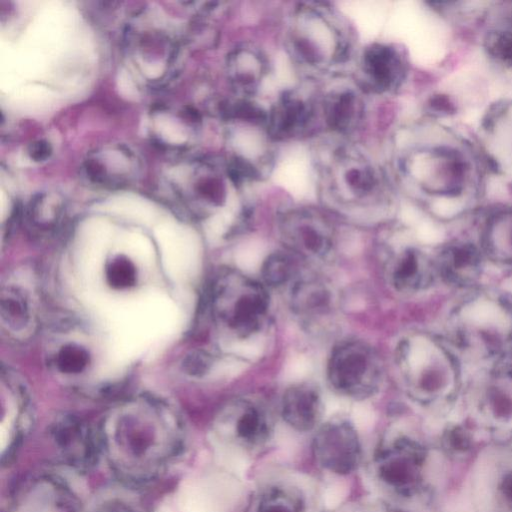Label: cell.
I'll list each match as a JSON object with an SVG mask.
<instances>
[{"mask_svg":"<svg viewBox=\"0 0 512 512\" xmlns=\"http://www.w3.org/2000/svg\"><path fill=\"white\" fill-rule=\"evenodd\" d=\"M7 405L2 403L1 459L10 460L25 437L30 425V401L26 388L9 370Z\"/></svg>","mask_w":512,"mask_h":512,"instance_id":"obj_15","label":"cell"},{"mask_svg":"<svg viewBox=\"0 0 512 512\" xmlns=\"http://www.w3.org/2000/svg\"><path fill=\"white\" fill-rule=\"evenodd\" d=\"M370 96L352 79L332 80L318 86L317 107L320 135L327 139L356 142L370 120Z\"/></svg>","mask_w":512,"mask_h":512,"instance_id":"obj_6","label":"cell"},{"mask_svg":"<svg viewBox=\"0 0 512 512\" xmlns=\"http://www.w3.org/2000/svg\"><path fill=\"white\" fill-rule=\"evenodd\" d=\"M351 66L352 79L372 98L397 93L409 73L404 49L387 40H374L358 48Z\"/></svg>","mask_w":512,"mask_h":512,"instance_id":"obj_8","label":"cell"},{"mask_svg":"<svg viewBox=\"0 0 512 512\" xmlns=\"http://www.w3.org/2000/svg\"><path fill=\"white\" fill-rule=\"evenodd\" d=\"M218 426L228 430L242 444L250 446L265 443L271 433L267 413L250 400H240L229 406L221 415Z\"/></svg>","mask_w":512,"mask_h":512,"instance_id":"obj_17","label":"cell"},{"mask_svg":"<svg viewBox=\"0 0 512 512\" xmlns=\"http://www.w3.org/2000/svg\"><path fill=\"white\" fill-rule=\"evenodd\" d=\"M486 49L495 61L512 67V27L491 31L486 39Z\"/></svg>","mask_w":512,"mask_h":512,"instance_id":"obj_26","label":"cell"},{"mask_svg":"<svg viewBox=\"0 0 512 512\" xmlns=\"http://www.w3.org/2000/svg\"><path fill=\"white\" fill-rule=\"evenodd\" d=\"M503 490H504V493L510 499H512V473L507 475V477L505 478V480L503 482Z\"/></svg>","mask_w":512,"mask_h":512,"instance_id":"obj_33","label":"cell"},{"mask_svg":"<svg viewBox=\"0 0 512 512\" xmlns=\"http://www.w3.org/2000/svg\"><path fill=\"white\" fill-rule=\"evenodd\" d=\"M226 66L235 97L257 98L271 73L272 63L263 46L248 39L230 50Z\"/></svg>","mask_w":512,"mask_h":512,"instance_id":"obj_14","label":"cell"},{"mask_svg":"<svg viewBox=\"0 0 512 512\" xmlns=\"http://www.w3.org/2000/svg\"><path fill=\"white\" fill-rule=\"evenodd\" d=\"M327 380L335 392L355 400L377 393L383 381V365L377 352L361 340H345L331 351Z\"/></svg>","mask_w":512,"mask_h":512,"instance_id":"obj_7","label":"cell"},{"mask_svg":"<svg viewBox=\"0 0 512 512\" xmlns=\"http://www.w3.org/2000/svg\"><path fill=\"white\" fill-rule=\"evenodd\" d=\"M50 146L44 141H39L34 145V149L31 153V157L36 160H42L50 154Z\"/></svg>","mask_w":512,"mask_h":512,"instance_id":"obj_30","label":"cell"},{"mask_svg":"<svg viewBox=\"0 0 512 512\" xmlns=\"http://www.w3.org/2000/svg\"><path fill=\"white\" fill-rule=\"evenodd\" d=\"M213 365V357L205 350L196 349L188 353L182 361V370L189 376L202 377Z\"/></svg>","mask_w":512,"mask_h":512,"instance_id":"obj_27","label":"cell"},{"mask_svg":"<svg viewBox=\"0 0 512 512\" xmlns=\"http://www.w3.org/2000/svg\"><path fill=\"white\" fill-rule=\"evenodd\" d=\"M105 276L110 287L124 290L136 284L137 269L132 260L123 254H119L107 262Z\"/></svg>","mask_w":512,"mask_h":512,"instance_id":"obj_24","label":"cell"},{"mask_svg":"<svg viewBox=\"0 0 512 512\" xmlns=\"http://www.w3.org/2000/svg\"><path fill=\"white\" fill-rule=\"evenodd\" d=\"M49 435L61 460L73 469L92 468L101 455L97 432L74 415H62L51 424Z\"/></svg>","mask_w":512,"mask_h":512,"instance_id":"obj_13","label":"cell"},{"mask_svg":"<svg viewBox=\"0 0 512 512\" xmlns=\"http://www.w3.org/2000/svg\"><path fill=\"white\" fill-rule=\"evenodd\" d=\"M473 166L463 151L446 143L418 142L396 159L402 184L430 197H458L469 185Z\"/></svg>","mask_w":512,"mask_h":512,"instance_id":"obj_4","label":"cell"},{"mask_svg":"<svg viewBox=\"0 0 512 512\" xmlns=\"http://www.w3.org/2000/svg\"><path fill=\"white\" fill-rule=\"evenodd\" d=\"M91 361L89 351L77 343L63 345L55 354L54 364L63 374L76 375L87 369Z\"/></svg>","mask_w":512,"mask_h":512,"instance_id":"obj_23","label":"cell"},{"mask_svg":"<svg viewBox=\"0 0 512 512\" xmlns=\"http://www.w3.org/2000/svg\"><path fill=\"white\" fill-rule=\"evenodd\" d=\"M97 435L101 455L113 474L130 485H143L160 477L181 455L185 441L178 413L151 396L113 407Z\"/></svg>","mask_w":512,"mask_h":512,"instance_id":"obj_1","label":"cell"},{"mask_svg":"<svg viewBox=\"0 0 512 512\" xmlns=\"http://www.w3.org/2000/svg\"><path fill=\"white\" fill-rule=\"evenodd\" d=\"M327 140L326 155L314 162L328 209L356 220L379 219L393 202L394 186L386 169L356 142Z\"/></svg>","mask_w":512,"mask_h":512,"instance_id":"obj_2","label":"cell"},{"mask_svg":"<svg viewBox=\"0 0 512 512\" xmlns=\"http://www.w3.org/2000/svg\"><path fill=\"white\" fill-rule=\"evenodd\" d=\"M420 447L407 439H398L383 449L376 458L379 478L400 493L410 491L415 480V468L422 461Z\"/></svg>","mask_w":512,"mask_h":512,"instance_id":"obj_16","label":"cell"},{"mask_svg":"<svg viewBox=\"0 0 512 512\" xmlns=\"http://www.w3.org/2000/svg\"><path fill=\"white\" fill-rule=\"evenodd\" d=\"M495 410L497 414L504 416L512 412V403L504 398L495 401Z\"/></svg>","mask_w":512,"mask_h":512,"instance_id":"obj_31","label":"cell"},{"mask_svg":"<svg viewBox=\"0 0 512 512\" xmlns=\"http://www.w3.org/2000/svg\"><path fill=\"white\" fill-rule=\"evenodd\" d=\"M5 512H81L72 490L59 478L37 475L22 480L12 491Z\"/></svg>","mask_w":512,"mask_h":512,"instance_id":"obj_12","label":"cell"},{"mask_svg":"<svg viewBox=\"0 0 512 512\" xmlns=\"http://www.w3.org/2000/svg\"><path fill=\"white\" fill-rule=\"evenodd\" d=\"M491 245L502 243L505 240V250L512 251V213L501 215L495 219L490 229ZM504 248L502 252L504 251ZM501 252V253H502Z\"/></svg>","mask_w":512,"mask_h":512,"instance_id":"obj_28","label":"cell"},{"mask_svg":"<svg viewBox=\"0 0 512 512\" xmlns=\"http://www.w3.org/2000/svg\"><path fill=\"white\" fill-rule=\"evenodd\" d=\"M280 239L287 251L305 260H322L333 250L335 227L328 214L310 206L285 209L278 215Z\"/></svg>","mask_w":512,"mask_h":512,"instance_id":"obj_9","label":"cell"},{"mask_svg":"<svg viewBox=\"0 0 512 512\" xmlns=\"http://www.w3.org/2000/svg\"><path fill=\"white\" fill-rule=\"evenodd\" d=\"M29 297L21 288L8 285L1 292V319L9 329H24L31 319Z\"/></svg>","mask_w":512,"mask_h":512,"instance_id":"obj_21","label":"cell"},{"mask_svg":"<svg viewBox=\"0 0 512 512\" xmlns=\"http://www.w3.org/2000/svg\"><path fill=\"white\" fill-rule=\"evenodd\" d=\"M313 452L326 470L338 475L352 473L361 460V444L355 427L344 419L327 421L314 436Z\"/></svg>","mask_w":512,"mask_h":512,"instance_id":"obj_11","label":"cell"},{"mask_svg":"<svg viewBox=\"0 0 512 512\" xmlns=\"http://www.w3.org/2000/svg\"><path fill=\"white\" fill-rule=\"evenodd\" d=\"M282 43L295 69L311 82L343 75L358 50L353 30L326 3H298L284 21Z\"/></svg>","mask_w":512,"mask_h":512,"instance_id":"obj_3","label":"cell"},{"mask_svg":"<svg viewBox=\"0 0 512 512\" xmlns=\"http://www.w3.org/2000/svg\"><path fill=\"white\" fill-rule=\"evenodd\" d=\"M317 94L318 86L291 87L268 105V128L279 145L320 135Z\"/></svg>","mask_w":512,"mask_h":512,"instance_id":"obj_10","label":"cell"},{"mask_svg":"<svg viewBox=\"0 0 512 512\" xmlns=\"http://www.w3.org/2000/svg\"><path fill=\"white\" fill-rule=\"evenodd\" d=\"M209 308L215 322L230 335L248 339L260 333L270 313L268 287L236 270L221 272L209 292Z\"/></svg>","mask_w":512,"mask_h":512,"instance_id":"obj_5","label":"cell"},{"mask_svg":"<svg viewBox=\"0 0 512 512\" xmlns=\"http://www.w3.org/2000/svg\"><path fill=\"white\" fill-rule=\"evenodd\" d=\"M423 273V259L412 249L392 255L386 266L388 282L399 291H410L420 287L424 281Z\"/></svg>","mask_w":512,"mask_h":512,"instance_id":"obj_20","label":"cell"},{"mask_svg":"<svg viewBox=\"0 0 512 512\" xmlns=\"http://www.w3.org/2000/svg\"><path fill=\"white\" fill-rule=\"evenodd\" d=\"M323 414V402L318 389L311 383H297L287 388L281 400L283 420L301 432L314 429Z\"/></svg>","mask_w":512,"mask_h":512,"instance_id":"obj_18","label":"cell"},{"mask_svg":"<svg viewBox=\"0 0 512 512\" xmlns=\"http://www.w3.org/2000/svg\"><path fill=\"white\" fill-rule=\"evenodd\" d=\"M451 445L457 450H466L470 446L467 434L461 429H455L450 436Z\"/></svg>","mask_w":512,"mask_h":512,"instance_id":"obj_29","label":"cell"},{"mask_svg":"<svg viewBox=\"0 0 512 512\" xmlns=\"http://www.w3.org/2000/svg\"><path fill=\"white\" fill-rule=\"evenodd\" d=\"M256 512H304L302 501L292 492L275 487L261 498Z\"/></svg>","mask_w":512,"mask_h":512,"instance_id":"obj_25","label":"cell"},{"mask_svg":"<svg viewBox=\"0 0 512 512\" xmlns=\"http://www.w3.org/2000/svg\"><path fill=\"white\" fill-rule=\"evenodd\" d=\"M290 253H273L263 262L261 275L262 282L268 287L279 288L292 282L297 278L295 262Z\"/></svg>","mask_w":512,"mask_h":512,"instance_id":"obj_22","label":"cell"},{"mask_svg":"<svg viewBox=\"0 0 512 512\" xmlns=\"http://www.w3.org/2000/svg\"><path fill=\"white\" fill-rule=\"evenodd\" d=\"M98 512H134L127 505L120 502H112L103 506Z\"/></svg>","mask_w":512,"mask_h":512,"instance_id":"obj_32","label":"cell"},{"mask_svg":"<svg viewBox=\"0 0 512 512\" xmlns=\"http://www.w3.org/2000/svg\"><path fill=\"white\" fill-rule=\"evenodd\" d=\"M333 295L327 284L314 277H300L290 285L293 311L308 323L327 316L331 311Z\"/></svg>","mask_w":512,"mask_h":512,"instance_id":"obj_19","label":"cell"}]
</instances>
